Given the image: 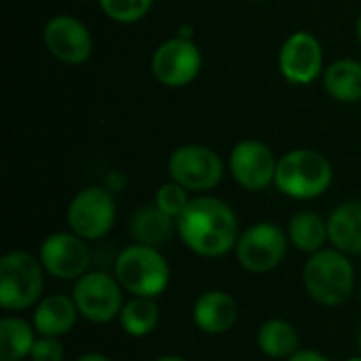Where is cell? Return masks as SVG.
I'll list each match as a JSON object with an SVG mask.
<instances>
[{
  "instance_id": "5b68a950",
  "label": "cell",
  "mask_w": 361,
  "mask_h": 361,
  "mask_svg": "<svg viewBox=\"0 0 361 361\" xmlns=\"http://www.w3.org/2000/svg\"><path fill=\"white\" fill-rule=\"evenodd\" d=\"M47 271L38 256L11 250L0 258V307L8 313L30 311L44 296Z\"/></svg>"
},
{
  "instance_id": "ffe728a7",
  "label": "cell",
  "mask_w": 361,
  "mask_h": 361,
  "mask_svg": "<svg viewBox=\"0 0 361 361\" xmlns=\"http://www.w3.org/2000/svg\"><path fill=\"white\" fill-rule=\"evenodd\" d=\"M288 239L292 247L309 256L324 250L328 243V218L311 209L296 212L288 222Z\"/></svg>"
},
{
  "instance_id": "e0dca14e",
  "label": "cell",
  "mask_w": 361,
  "mask_h": 361,
  "mask_svg": "<svg viewBox=\"0 0 361 361\" xmlns=\"http://www.w3.org/2000/svg\"><path fill=\"white\" fill-rule=\"evenodd\" d=\"M328 243L330 247L361 256V201H343L328 216Z\"/></svg>"
},
{
  "instance_id": "f1b7e54d",
  "label": "cell",
  "mask_w": 361,
  "mask_h": 361,
  "mask_svg": "<svg viewBox=\"0 0 361 361\" xmlns=\"http://www.w3.org/2000/svg\"><path fill=\"white\" fill-rule=\"evenodd\" d=\"M152 361H188L186 357H182V355H173V353H169V355H159L157 360Z\"/></svg>"
},
{
  "instance_id": "9c48e42d",
  "label": "cell",
  "mask_w": 361,
  "mask_h": 361,
  "mask_svg": "<svg viewBox=\"0 0 361 361\" xmlns=\"http://www.w3.org/2000/svg\"><path fill=\"white\" fill-rule=\"evenodd\" d=\"M68 228L85 241H99L116 222L114 192L106 186H87L78 190L66 212Z\"/></svg>"
},
{
  "instance_id": "d6986e66",
  "label": "cell",
  "mask_w": 361,
  "mask_h": 361,
  "mask_svg": "<svg viewBox=\"0 0 361 361\" xmlns=\"http://www.w3.org/2000/svg\"><path fill=\"white\" fill-rule=\"evenodd\" d=\"M256 345L262 355L271 360L286 361L300 349V336L294 324L288 319H267L256 332Z\"/></svg>"
},
{
  "instance_id": "1f68e13d",
  "label": "cell",
  "mask_w": 361,
  "mask_h": 361,
  "mask_svg": "<svg viewBox=\"0 0 361 361\" xmlns=\"http://www.w3.org/2000/svg\"><path fill=\"white\" fill-rule=\"evenodd\" d=\"M345 361H361V353H357V355H351V357H347Z\"/></svg>"
},
{
  "instance_id": "f546056e",
  "label": "cell",
  "mask_w": 361,
  "mask_h": 361,
  "mask_svg": "<svg viewBox=\"0 0 361 361\" xmlns=\"http://www.w3.org/2000/svg\"><path fill=\"white\" fill-rule=\"evenodd\" d=\"M355 32H357V40H360V44H361V13H360V17H357V25H355Z\"/></svg>"
},
{
  "instance_id": "603a6c76",
  "label": "cell",
  "mask_w": 361,
  "mask_h": 361,
  "mask_svg": "<svg viewBox=\"0 0 361 361\" xmlns=\"http://www.w3.org/2000/svg\"><path fill=\"white\" fill-rule=\"evenodd\" d=\"M159 317H161V311L154 298L131 296L125 300L121 309L118 326L131 338H146L157 330Z\"/></svg>"
},
{
  "instance_id": "4fadbf2b",
  "label": "cell",
  "mask_w": 361,
  "mask_h": 361,
  "mask_svg": "<svg viewBox=\"0 0 361 361\" xmlns=\"http://www.w3.org/2000/svg\"><path fill=\"white\" fill-rule=\"evenodd\" d=\"M324 49L315 34L298 30L279 49V72L292 85H311L322 76Z\"/></svg>"
},
{
  "instance_id": "cb8c5ba5",
  "label": "cell",
  "mask_w": 361,
  "mask_h": 361,
  "mask_svg": "<svg viewBox=\"0 0 361 361\" xmlns=\"http://www.w3.org/2000/svg\"><path fill=\"white\" fill-rule=\"evenodd\" d=\"M108 19L116 23H135L148 15L154 0H97Z\"/></svg>"
},
{
  "instance_id": "7c38bea8",
  "label": "cell",
  "mask_w": 361,
  "mask_h": 361,
  "mask_svg": "<svg viewBox=\"0 0 361 361\" xmlns=\"http://www.w3.org/2000/svg\"><path fill=\"white\" fill-rule=\"evenodd\" d=\"M277 161L273 150L260 140H241L233 146L228 157V171L233 180L250 192L275 186Z\"/></svg>"
},
{
  "instance_id": "7402d4cb",
  "label": "cell",
  "mask_w": 361,
  "mask_h": 361,
  "mask_svg": "<svg viewBox=\"0 0 361 361\" xmlns=\"http://www.w3.org/2000/svg\"><path fill=\"white\" fill-rule=\"evenodd\" d=\"M36 338L32 322L19 315H4L0 319V361L30 360Z\"/></svg>"
},
{
  "instance_id": "2e32d148",
  "label": "cell",
  "mask_w": 361,
  "mask_h": 361,
  "mask_svg": "<svg viewBox=\"0 0 361 361\" xmlns=\"http://www.w3.org/2000/svg\"><path fill=\"white\" fill-rule=\"evenodd\" d=\"M80 313L76 309V302L72 294H47L38 300L32 313V326L38 336H53L61 338L70 334L78 322Z\"/></svg>"
},
{
  "instance_id": "44dd1931",
  "label": "cell",
  "mask_w": 361,
  "mask_h": 361,
  "mask_svg": "<svg viewBox=\"0 0 361 361\" xmlns=\"http://www.w3.org/2000/svg\"><path fill=\"white\" fill-rule=\"evenodd\" d=\"M324 87L341 104L361 102V61L345 57L330 63L324 72Z\"/></svg>"
},
{
  "instance_id": "8fae6325",
  "label": "cell",
  "mask_w": 361,
  "mask_h": 361,
  "mask_svg": "<svg viewBox=\"0 0 361 361\" xmlns=\"http://www.w3.org/2000/svg\"><path fill=\"white\" fill-rule=\"evenodd\" d=\"M203 66V55L201 49L184 36L169 38L157 47L152 53V74L154 78L169 89H180L190 85Z\"/></svg>"
},
{
  "instance_id": "9a60e30c",
  "label": "cell",
  "mask_w": 361,
  "mask_h": 361,
  "mask_svg": "<svg viewBox=\"0 0 361 361\" xmlns=\"http://www.w3.org/2000/svg\"><path fill=\"white\" fill-rule=\"evenodd\" d=\"M239 319L237 300L224 290H207L192 305V322L207 336H222L235 328Z\"/></svg>"
},
{
  "instance_id": "484cf974",
  "label": "cell",
  "mask_w": 361,
  "mask_h": 361,
  "mask_svg": "<svg viewBox=\"0 0 361 361\" xmlns=\"http://www.w3.org/2000/svg\"><path fill=\"white\" fill-rule=\"evenodd\" d=\"M30 361H66V347L61 338L38 336L32 347Z\"/></svg>"
},
{
  "instance_id": "4316f807",
  "label": "cell",
  "mask_w": 361,
  "mask_h": 361,
  "mask_svg": "<svg viewBox=\"0 0 361 361\" xmlns=\"http://www.w3.org/2000/svg\"><path fill=\"white\" fill-rule=\"evenodd\" d=\"M286 361H332L328 355H324L322 351L315 349H298L292 357H288Z\"/></svg>"
},
{
  "instance_id": "8992f818",
  "label": "cell",
  "mask_w": 361,
  "mask_h": 361,
  "mask_svg": "<svg viewBox=\"0 0 361 361\" xmlns=\"http://www.w3.org/2000/svg\"><path fill=\"white\" fill-rule=\"evenodd\" d=\"M288 247V231L275 222H256L241 231L235 245V256L243 271L252 275H264L275 271L286 260Z\"/></svg>"
},
{
  "instance_id": "7a4b0ae2",
  "label": "cell",
  "mask_w": 361,
  "mask_h": 361,
  "mask_svg": "<svg viewBox=\"0 0 361 361\" xmlns=\"http://www.w3.org/2000/svg\"><path fill=\"white\" fill-rule=\"evenodd\" d=\"M302 286L307 296L322 307L345 305L355 290V267L351 256L334 247L311 254L302 267Z\"/></svg>"
},
{
  "instance_id": "ac0fdd59",
  "label": "cell",
  "mask_w": 361,
  "mask_h": 361,
  "mask_svg": "<svg viewBox=\"0 0 361 361\" xmlns=\"http://www.w3.org/2000/svg\"><path fill=\"white\" fill-rule=\"evenodd\" d=\"M173 233H178L176 220L163 214L154 203L137 207L129 218V235L133 243L161 250L173 237Z\"/></svg>"
},
{
  "instance_id": "277c9868",
  "label": "cell",
  "mask_w": 361,
  "mask_h": 361,
  "mask_svg": "<svg viewBox=\"0 0 361 361\" xmlns=\"http://www.w3.org/2000/svg\"><path fill=\"white\" fill-rule=\"evenodd\" d=\"M112 273L129 296L157 298L171 281V267L163 252L140 243H131L118 252Z\"/></svg>"
},
{
  "instance_id": "30bf717a",
  "label": "cell",
  "mask_w": 361,
  "mask_h": 361,
  "mask_svg": "<svg viewBox=\"0 0 361 361\" xmlns=\"http://www.w3.org/2000/svg\"><path fill=\"white\" fill-rule=\"evenodd\" d=\"M38 258L47 275L59 281H76L91 267L89 241L72 231H57L44 237L38 247Z\"/></svg>"
},
{
  "instance_id": "52a82bcc",
  "label": "cell",
  "mask_w": 361,
  "mask_h": 361,
  "mask_svg": "<svg viewBox=\"0 0 361 361\" xmlns=\"http://www.w3.org/2000/svg\"><path fill=\"white\" fill-rule=\"evenodd\" d=\"M72 298L80 317L89 324L104 326L118 319L125 305V290L114 273L89 271L72 286Z\"/></svg>"
},
{
  "instance_id": "5bb4252c",
  "label": "cell",
  "mask_w": 361,
  "mask_h": 361,
  "mask_svg": "<svg viewBox=\"0 0 361 361\" xmlns=\"http://www.w3.org/2000/svg\"><path fill=\"white\" fill-rule=\"evenodd\" d=\"M47 51L61 63H85L93 53V38L89 27L74 15H55L42 30Z\"/></svg>"
},
{
  "instance_id": "3957f363",
  "label": "cell",
  "mask_w": 361,
  "mask_h": 361,
  "mask_svg": "<svg viewBox=\"0 0 361 361\" xmlns=\"http://www.w3.org/2000/svg\"><path fill=\"white\" fill-rule=\"evenodd\" d=\"M334 180L332 163L313 148H296L279 157L275 188L296 201H311L328 192Z\"/></svg>"
},
{
  "instance_id": "d6a6232c",
  "label": "cell",
  "mask_w": 361,
  "mask_h": 361,
  "mask_svg": "<svg viewBox=\"0 0 361 361\" xmlns=\"http://www.w3.org/2000/svg\"><path fill=\"white\" fill-rule=\"evenodd\" d=\"M357 298H360V302H361V283H360V288H357Z\"/></svg>"
},
{
  "instance_id": "836d02e7",
  "label": "cell",
  "mask_w": 361,
  "mask_h": 361,
  "mask_svg": "<svg viewBox=\"0 0 361 361\" xmlns=\"http://www.w3.org/2000/svg\"><path fill=\"white\" fill-rule=\"evenodd\" d=\"M82 2H87V0H82Z\"/></svg>"
},
{
  "instance_id": "ba28073f",
  "label": "cell",
  "mask_w": 361,
  "mask_h": 361,
  "mask_svg": "<svg viewBox=\"0 0 361 361\" xmlns=\"http://www.w3.org/2000/svg\"><path fill=\"white\" fill-rule=\"evenodd\" d=\"M169 180L184 186L188 192H209L224 178V163L216 150L203 144L178 146L167 161Z\"/></svg>"
},
{
  "instance_id": "83f0119b",
  "label": "cell",
  "mask_w": 361,
  "mask_h": 361,
  "mask_svg": "<svg viewBox=\"0 0 361 361\" xmlns=\"http://www.w3.org/2000/svg\"><path fill=\"white\" fill-rule=\"evenodd\" d=\"M76 361H112L108 355L99 353V351H89V353H82L80 357H76Z\"/></svg>"
},
{
  "instance_id": "4dcf8cb0",
  "label": "cell",
  "mask_w": 361,
  "mask_h": 361,
  "mask_svg": "<svg viewBox=\"0 0 361 361\" xmlns=\"http://www.w3.org/2000/svg\"><path fill=\"white\" fill-rule=\"evenodd\" d=\"M355 343H357V351L361 353V326H360V330H357V338H355Z\"/></svg>"
},
{
  "instance_id": "d4e9b609",
  "label": "cell",
  "mask_w": 361,
  "mask_h": 361,
  "mask_svg": "<svg viewBox=\"0 0 361 361\" xmlns=\"http://www.w3.org/2000/svg\"><path fill=\"white\" fill-rule=\"evenodd\" d=\"M190 201H192L190 199V192L184 186H180L178 182H173V180L161 184L159 190H157V195H154V205L163 214H167L169 218H173V220H178L184 214V209L188 207Z\"/></svg>"
},
{
  "instance_id": "6da1fadb",
  "label": "cell",
  "mask_w": 361,
  "mask_h": 361,
  "mask_svg": "<svg viewBox=\"0 0 361 361\" xmlns=\"http://www.w3.org/2000/svg\"><path fill=\"white\" fill-rule=\"evenodd\" d=\"M182 243L201 258H220L235 252L241 228L235 209L212 195L195 197L176 220Z\"/></svg>"
}]
</instances>
